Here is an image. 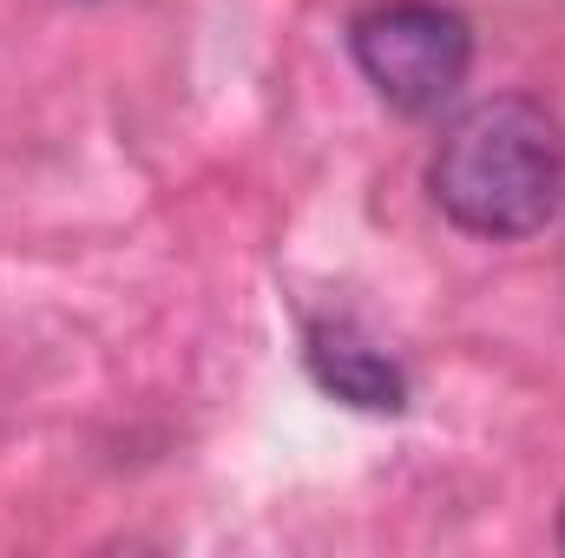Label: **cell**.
<instances>
[{
	"label": "cell",
	"mask_w": 565,
	"mask_h": 558,
	"mask_svg": "<svg viewBox=\"0 0 565 558\" xmlns=\"http://www.w3.org/2000/svg\"><path fill=\"white\" fill-rule=\"evenodd\" d=\"M427 191L467 237H533L565 197V126L526 93L480 99L440 132Z\"/></svg>",
	"instance_id": "cell-1"
},
{
	"label": "cell",
	"mask_w": 565,
	"mask_h": 558,
	"mask_svg": "<svg viewBox=\"0 0 565 558\" xmlns=\"http://www.w3.org/2000/svg\"><path fill=\"white\" fill-rule=\"evenodd\" d=\"M349 53L388 112L427 119L460 93L473 66V26L440 0H382L349 20Z\"/></svg>",
	"instance_id": "cell-2"
},
{
	"label": "cell",
	"mask_w": 565,
	"mask_h": 558,
	"mask_svg": "<svg viewBox=\"0 0 565 558\" xmlns=\"http://www.w3.org/2000/svg\"><path fill=\"white\" fill-rule=\"evenodd\" d=\"M309 382L342 401V408H362V415H402L408 408V375L395 355H382L375 342H362L355 329H309Z\"/></svg>",
	"instance_id": "cell-3"
},
{
	"label": "cell",
	"mask_w": 565,
	"mask_h": 558,
	"mask_svg": "<svg viewBox=\"0 0 565 558\" xmlns=\"http://www.w3.org/2000/svg\"><path fill=\"white\" fill-rule=\"evenodd\" d=\"M559 546H565V513H559Z\"/></svg>",
	"instance_id": "cell-4"
}]
</instances>
